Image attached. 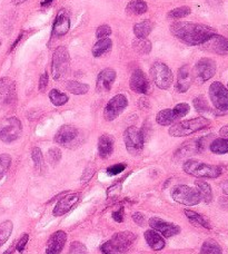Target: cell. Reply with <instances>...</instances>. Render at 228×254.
<instances>
[{"label":"cell","instance_id":"25","mask_svg":"<svg viewBox=\"0 0 228 254\" xmlns=\"http://www.w3.org/2000/svg\"><path fill=\"white\" fill-rule=\"evenodd\" d=\"M114 145H115V140L114 137L108 134H104L98 139V153L99 156L102 158H108L114 152Z\"/></svg>","mask_w":228,"mask_h":254},{"label":"cell","instance_id":"34","mask_svg":"<svg viewBox=\"0 0 228 254\" xmlns=\"http://www.w3.org/2000/svg\"><path fill=\"white\" fill-rule=\"evenodd\" d=\"M200 254H223V250L215 240L208 239L203 243L200 249Z\"/></svg>","mask_w":228,"mask_h":254},{"label":"cell","instance_id":"21","mask_svg":"<svg viewBox=\"0 0 228 254\" xmlns=\"http://www.w3.org/2000/svg\"><path fill=\"white\" fill-rule=\"evenodd\" d=\"M194 76H193V70L188 65L181 66L178 70V74H177V80H176V90L178 93L182 94L186 93L187 90L189 89L193 83Z\"/></svg>","mask_w":228,"mask_h":254},{"label":"cell","instance_id":"47","mask_svg":"<svg viewBox=\"0 0 228 254\" xmlns=\"http://www.w3.org/2000/svg\"><path fill=\"white\" fill-rule=\"evenodd\" d=\"M100 251H102L103 254H119L115 250V249L113 248V246L109 241L105 242L103 246L100 247Z\"/></svg>","mask_w":228,"mask_h":254},{"label":"cell","instance_id":"1","mask_svg":"<svg viewBox=\"0 0 228 254\" xmlns=\"http://www.w3.org/2000/svg\"><path fill=\"white\" fill-rule=\"evenodd\" d=\"M171 34L181 42L189 46H198L202 45L213 35L217 34L216 30L211 26L195 22H175L171 26Z\"/></svg>","mask_w":228,"mask_h":254},{"label":"cell","instance_id":"30","mask_svg":"<svg viewBox=\"0 0 228 254\" xmlns=\"http://www.w3.org/2000/svg\"><path fill=\"white\" fill-rule=\"evenodd\" d=\"M113 47V42L109 38H103L99 39L97 43L94 45L93 47V56L94 57H100L103 56L104 54H106L107 52H109Z\"/></svg>","mask_w":228,"mask_h":254},{"label":"cell","instance_id":"43","mask_svg":"<svg viewBox=\"0 0 228 254\" xmlns=\"http://www.w3.org/2000/svg\"><path fill=\"white\" fill-rule=\"evenodd\" d=\"M31 158H33L34 164L37 169H40L43 165V153L42 149L39 147H34L33 152H31Z\"/></svg>","mask_w":228,"mask_h":254},{"label":"cell","instance_id":"16","mask_svg":"<svg viewBox=\"0 0 228 254\" xmlns=\"http://www.w3.org/2000/svg\"><path fill=\"white\" fill-rule=\"evenodd\" d=\"M202 48L204 51L217 54V55H228V38L215 34L202 44Z\"/></svg>","mask_w":228,"mask_h":254},{"label":"cell","instance_id":"11","mask_svg":"<svg viewBox=\"0 0 228 254\" xmlns=\"http://www.w3.org/2000/svg\"><path fill=\"white\" fill-rule=\"evenodd\" d=\"M127 105H128V101H127V97L124 94H118L116 96H114L107 103V105L104 110L105 120L108 122L116 120L126 110Z\"/></svg>","mask_w":228,"mask_h":254},{"label":"cell","instance_id":"46","mask_svg":"<svg viewBox=\"0 0 228 254\" xmlns=\"http://www.w3.org/2000/svg\"><path fill=\"white\" fill-rule=\"evenodd\" d=\"M28 239H29V235H28V234H24V235H22V237L20 238L19 241H18V242L16 243L15 248H16V250H17L18 252H19V253L24 252L25 248H26V246H27V242H28Z\"/></svg>","mask_w":228,"mask_h":254},{"label":"cell","instance_id":"4","mask_svg":"<svg viewBox=\"0 0 228 254\" xmlns=\"http://www.w3.org/2000/svg\"><path fill=\"white\" fill-rule=\"evenodd\" d=\"M70 57L67 48L60 46L54 52L52 61V76L55 80H62L69 70Z\"/></svg>","mask_w":228,"mask_h":254},{"label":"cell","instance_id":"18","mask_svg":"<svg viewBox=\"0 0 228 254\" xmlns=\"http://www.w3.org/2000/svg\"><path fill=\"white\" fill-rule=\"evenodd\" d=\"M149 225L153 230L165 238H171L180 232V228L178 225L172 224L171 222H166L159 217H152L149 220Z\"/></svg>","mask_w":228,"mask_h":254},{"label":"cell","instance_id":"23","mask_svg":"<svg viewBox=\"0 0 228 254\" xmlns=\"http://www.w3.org/2000/svg\"><path fill=\"white\" fill-rule=\"evenodd\" d=\"M79 201L78 194L76 193H69L63 196L61 199H59L58 203L55 206L53 214L54 216H61L66 213L69 212L72 207H74Z\"/></svg>","mask_w":228,"mask_h":254},{"label":"cell","instance_id":"50","mask_svg":"<svg viewBox=\"0 0 228 254\" xmlns=\"http://www.w3.org/2000/svg\"><path fill=\"white\" fill-rule=\"evenodd\" d=\"M113 219L115 220L117 223H121L124 222V208H119L113 213Z\"/></svg>","mask_w":228,"mask_h":254},{"label":"cell","instance_id":"19","mask_svg":"<svg viewBox=\"0 0 228 254\" xmlns=\"http://www.w3.org/2000/svg\"><path fill=\"white\" fill-rule=\"evenodd\" d=\"M67 241V234L63 231L59 230L54 232L52 237L48 239L47 244H46L45 254H60L63 250Z\"/></svg>","mask_w":228,"mask_h":254},{"label":"cell","instance_id":"52","mask_svg":"<svg viewBox=\"0 0 228 254\" xmlns=\"http://www.w3.org/2000/svg\"><path fill=\"white\" fill-rule=\"evenodd\" d=\"M222 190L225 195H228V180L224 181V182L222 183Z\"/></svg>","mask_w":228,"mask_h":254},{"label":"cell","instance_id":"38","mask_svg":"<svg viewBox=\"0 0 228 254\" xmlns=\"http://www.w3.org/2000/svg\"><path fill=\"white\" fill-rule=\"evenodd\" d=\"M191 12L190 8L188 6H181L178 8H175L167 13V17L171 19H178V18H182L188 16Z\"/></svg>","mask_w":228,"mask_h":254},{"label":"cell","instance_id":"6","mask_svg":"<svg viewBox=\"0 0 228 254\" xmlns=\"http://www.w3.org/2000/svg\"><path fill=\"white\" fill-rule=\"evenodd\" d=\"M150 77L158 88L166 90L171 86L174 76L171 68L166 64L162 62H156L150 67Z\"/></svg>","mask_w":228,"mask_h":254},{"label":"cell","instance_id":"13","mask_svg":"<svg viewBox=\"0 0 228 254\" xmlns=\"http://www.w3.org/2000/svg\"><path fill=\"white\" fill-rule=\"evenodd\" d=\"M16 101V85L9 77L0 78V108L11 106Z\"/></svg>","mask_w":228,"mask_h":254},{"label":"cell","instance_id":"42","mask_svg":"<svg viewBox=\"0 0 228 254\" xmlns=\"http://www.w3.org/2000/svg\"><path fill=\"white\" fill-rule=\"evenodd\" d=\"M68 254H88V251L83 243L75 241L70 244Z\"/></svg>","mask_w":228,"mask_h":254},{"label":"cell","instance_id":"32","mask_svg":"<svg viewBox=\"0 0 228 254\" xmlns=\"http://www.w3.org/2000/svg\"><path fill=\"white\" fill-rule=\"evenodd\" d=\"M209 149L212 153L218 154H227L228 153V138H215L209 144Z\"/></svg>","mask_w":228,"mask_h":254},{"label":"cell","instance_id":"53","mask_svg":"<svg viewBox=\"0 0 228 254\" xmlns=\"http://www.w3.org/2000/svg\"><path fill=\"white\" fill-rule=\"evenodd\" d=\"M54 1V0H43L42 2H40V4H42L43 7H47V6H49L50 3H52Z\"/></svg>","mask_w":228,"mask_h":254},{"label":"cell","instance_id":"26","mask_svg":"<svg viewBox=\"0 0 228 254\" xmlns=\"http://www.w3.org/2000/svg\"><path fill=\"white\" fill-rule=\"evenodd\" d=\"M145 240L148 246L152 248L154 251H161L166 246L164 238L157 232V231H155L153 229L146 231Z\"/></svg>","mask_w":228,"mask_h":254},{"label":"cell","instance_id":"27","mask_svg":"<svg viewBox=\"0 0 228 254\" xmlns=\"http://www.w3.org/2000/svg\"><path fill=\"white\" fill-rule=\"evenodd\" d=\"M185 215L187 216V219L189 220L191 224H194L196 226H200V228H204L207 230L212 229L211 222H209L204 215L199 214V213L190 211V210H185Z\"/></svg>","mask_w":228,"mask_h":254},{"label":"cell","instance_id":"12","mask_svg":"<svg viewBox=\"0 0 228 254\" xmlns=\"http://www.w3.org/2000/svg\"><path fill=\"white\" fill-rule=\"evenodd\" d=\"M216 74V63L211 58H202L195 65L193 76L198 83H205Z\"/></svg>","mask_w":228,"mask_h":254},{"label":"cell","instance_id":"40","mask_svg":"<svg viewBox=\"0 0 228 254\" xmlns=\"http://www.w3.org/2000/svg\"><path fill=\"white\" fill-rule=\"evenodd\" d=\"M47 160L52 165H57L59 161L61 160V152L57 147L50 148L47 152Z\"/></svg>","mask_w":228,"mask_h":254},{"label":"cell","instance_id":"24","mask_svg":"<svg viewBox=\"0 0 228 254\" xmlns=\"http://www.w3.org/2000/svg\"><path fill=\"white\" fill-rule=\"evenodd\" d=\"M70 29V19L65 10L58 12L56 19L54 21L52 36L53 37H62Z\"/></svg>","mask_w":228,"mask_h":254},{"label":"cell","instance_id":"17","mask_svg":"<svg viewBox=\"0 0 228 254\" xmlns=\"http://www.w3.org/2000/svg\"><path fill=\"white\" fill-rule=\"evenodd\" d=\"M129 86L133 92L137 94H144L147 95L152 90V85L148 79L147 75L145 74L143 70L136 69L129 79Z\"/></svg>","mask_w":228,"mask_h":254},{"label":"cell","instance_id":"20","mask_svg":"<svg viewBox=\"0 0 228 254\" xmlns=\"http://www.w3.org/2000/svg\"><path fill=\"white\" fill-rule=\"evenodd\" d=\"M79 131L72 125H62L55 135V142L61 146H69L78 137Z\"/></svg>","mask_w":228,"mask_h":254},{"label":"cell","instance_id":"41","mask_svg":"<svg viewBox=\"0 0 228 254\" xmlns=\"http://www.w3.org/2000/svg\"><path fill=\"white\" fill-rule=\"evenodd\" d=\"M194 106L195 110L199 113H206L209 112V106L206 99L204 96H198L194 99Z\"/></svg>","mask_w":228,"mask_h":254},{"label":"cell","instance_id":"45","mask_svg":"<svg viewBox=\"0 0 228 254\" xmlns=\"http://www.w3.org/2000/svg\"><path fill=\"white\" fill-rule=\"evenodd\" d=\"M126 167H127V165L122 164V163H120V164H115L113 166H109L107 169V174L111 175V176L120 174L121 172L126 169Z\"/></svg>","mask_w":228,"mask_h":254},{"label":"cell","instance_id":"3","mask_svg":"<svg viewBox=\"0 0 228 254\" xmlns=\"http://www.w3.org/2000/svg\"><path fill=\"white\" fill-rule=\"evenodd\" d=\"M209 126H211V121L205 117H196L193 120L182 121L174 124L168 130V133L172 137H185V136L194 134L196 131L207 128Z\"/></svg>","mask_w":228,"mask_h":254},{"label":"cell","instance_id":"36","mask_svg":"<svg viewBox=\"0 0 228 254\" xmlns=\"http://www.w3.org/2000/svg\"><path fill=\"white\" fill-rule=\"evenodd\" d=\"M49 99L50 102L53 103V105L59 107L65 105V104L69 101V97H68L66 94L59 92L58 89H52L49 92Z\"/></svg>","mask_w":228,"mask_h":254},{"label":"cell","instance_id":"28","mask_svg":"<svg viewBox=\"0 0 228 254\" xmlns=\"http://www.w3.org/2000/svg\"><path fill=\"white\" fill-rule=\"evenodd\" d=\"M154 28V24L150 20H143L140 22H137L134 26V34L137 38L139 39H146L148 35L152 33Z\"/></svg>","mask_w":228,"mask_h":254},{"label":"cell","instance_id":"54","mask_svg":"<svg viewBox=\"0 0 228 254\" xmlns=\"http://www.w3.org/2000/svg\"><path fill=\"white\" fill-rule=\"evenodd\" d=\"M11 1L15 4H21V3H24L25 1H27V0H11Z\"/></svg>","mask_w":228,"mask_h":254},{"label":"cell","instance_id":"2","mask_svg":"<svg viewBox=\"0 0 228 254\" xmlns=\"http://www.w3.org/2000/svg\"><path fill=\"white\" fill-rule=\"evenodd\" d=\"M182 170H184L186 174L199 179H217L223 173L221 166L206 164V163L196 160L186 161L184 165H182Z\"/></svg>","mask_w":228,"mask_h":254},{"label":"cell","instance_id":"7","mask_svg":"<svg viewBox=\"0 0 228 254\" xmlns=\"http://www.w3.org/2000/svg\"><path fill=\"white\" fill-rule=\"evenodd\" d=\"M124 142L127 151L131 155H139L144 149L145 136L143 130L135 126H130L124 131Z\"/></svg>","mask_w":228,"mask_h":254},{"label":"cell","instance_id":"9","mask_svg":"<svg viewBox=\"0 0 228 254\" xmlns=\"http://www.w3.org/2000/svg\"><path fill=\"white\" fill-rule=\"evenodd\" d=\"M22 125L17 117H10L2 122L0 125V140L3 143H12L21 136Z\"/></svg>","mask_w":228,"mask_h":254},{"label":"cell","instance_id":"22","mask_svg":"<svg viewBox=\"0 0 228 254\" xmlns=\"http://www.w3.org/2000/svg\"><path fill=\"white\" fill-rule=\"evenodd\" d=\"M116 79V71L111 68L104 69L99 72L96 81V88L98 93H107L112 89L113 84L115 83Z\"/></svg>","mask_w":228,"mask_h":254},{"label":"cell","instance_id":"57","mask_svg":"<svg viewBox=\"0 0 228 254\" xmlns=\"http://www.w3.org/2000/svg\"><path fill=\"white\" fill-rule=\"evenodd\" d=\"M227 89H228V85H227Z\"/></svg>","mask_w":228,"mask_h":254},{"label":"cell","instance_id":"35","mask_svg":"<svg viewBox=\"0 0 228 254\" xmlns=\"http://www.w3.org/2000/svg\"><path fill=\"white\" fill-rule=\"evenodd\" d=\"M12 230L13 223L10 220L3 221L2 223H0V247H2L8 241V239L11 235Z\"/></svg>","mask_w":228,"mask_h":254},{"label":"cell","instance_id":"55","mask_svg":"<svg viewBox=\"0 0 228 254\" xmlns=\"http://www.w3.org/2000/svg\"><path fill=\"white\" fill-rule=\"evenodd\" d=\"M208 2L213 4V6H216V3H220V0H208Z\"/></svg>","mask_w":228,"mask_h":254},{"label":"cell","instance_id":"39","mask_svg":"<svg viewBox=\"0 0 228 254\" xmlns=\"http://www.w3.org/2000/svg\"><path fill=\"white\" fill-rule=\"evenodd\" d=\"M11 164V156L8 154H1L0 155V180H1L9 170Z\"/></svg>","mask_w":228,"mask_h":254},{"label":"cell","instance_id":"58","mask_svg":"<svg viewBox=\"0 0 228 254\" xmlns=\"http://www.w3.org/2000/svg\"><path fill=\"white\" fill-rule=\"evenodd\" d=\"M0 44H1V42H0Z\"/></svg>","mask_w":228,"mask_h":254},{"label":"cell","instance_id":"29","mask_svg":"<svg viewBox=\"0 0 228 254\" xmlns=\"http://www.w3.org/2000/svg\"><path fill=\"white\" fill-rule=\"evenodd\" d=\"M148 10V6L144 0H131L126 7V11L129 15L140 16Z\"/></svg>","mask_w":228,"mask_h":254},{"label":"cell","instance_id":"33","mask_svg":"<svg viewBox=\"0 0 228 254\" xmlns=\"http://www.w3.org/2000/svg\"><path fill=\"white\" fill-rule=\"evenodd\" d=\"M66 89L68 90V92L74 94V95H85L88 93L89 85L79 83V81L69 80V81H67V84H66Z\"/></svg>","mask_w":228,"mask_h":254},{"label":"cell","instance_id":"56","mask_svg":"<svg viewBox=\"0 0 228 254\" xmlns=\"http://www.w3.org/2000/svg\"><path fill=\"white\" fill-rule=\"evenodd\" d=\"M12 253H13V248H10V249H8V250L3 254H12Z\"/></svg>","mask_w":228,"mask_h":254},{"label":"cell","instance_id":"14","mask_svg":"<svg viewBox=\"0 0 228 254\" xmlns=\"http://www.w3.org/2000/svg\"><path fill=\"white\" fill-rule=\"evenodd\" d=\"M212 137H213L212 135H208V136H204V137H199L195 140H190V142L182 144L181 146L177 149L175 155H177L178 157H186V156L193 155V154L202 153L204 149L206 148L209 139Z\"/></svg>","mask_w":228,"mask_h":254},{"label":"cell","instance_id":"37","mask_svg":"<svg viewBox=\"0 0 228 254\" xmlns=\"http://www.w3.org/2000/svg\"><path fill=\"white\" fill-rule=\"evenodd\" d=\"M133 47L135 49V52L141 54V55H146V54H149L152 52V43L147 39L137 38L136 40H134Z\"/></svg>","mask_w":228,"mask_h":254},{"label":"cell","instance_id":"48","mask_svg":"<svg viewBox=\"0 0 228 254\" xmlns=\"http://www.w3.org/2000/svg\"><path fill=\"white\" fill-rule=\"evenodd\" d=\"M47 85H48V74L47 72H44V74L40 76V79H39V92H45Z\"/></svg>","mask_w":228,"mask_h":254},{"label":"cell","instance_id":"51","mask_svg":"<svg viewBox=\"0 0 228 254\" xmlns=\"http://www.w3.org/2000/svg\"><path fill=\"white\" fill-rule=\"evenodd\" d=\"M220 134L223 136V137H228V125L222 127L220 129Z\"/></svg>","mask_w":228,"mask_h":254},{"label":"cell","instance_id":"49","mask_svg":"<svg viewBox=\"0 0 228 254\" xmlns=\"http://www.w3.org/2000/svg\"><path fill=\"white\" fill-rule=\"evenodd\" d=\"M133 221L135 222V223L137 224V225H139V226H143V225H145V223H146V220H145V216L141 214L140 212H136V213H134L133 214Z\"/></svg>","mask_w":228,"mask_h":254},{"label":"cell","instance_id":"5","mask_svg":"<svg viewBox=\"0 0 228 254\" xmlns=\"http://www.w3.org/2000/svg\"><path fill=\"white\" fill-rule=\"evenodd\" d=\"M171 197L175 202L186 206H194L202 202V197L197 189L190 188L188 185L179 184L172 188Z\"/></svg>","mask_w":228,"mask_h":254},{"label":"cell","instance_id":"8","mask_svg":"<svg viewBox=\"0 0 228 254\" xmlns=\"http://www.w3.org/2000/svg\"><path fill=\"white\" fill-rule=\"evenodd\" d=\"M189 110L190 107L187 103L177 104L171 110L168 108V110H163L159 112L156 116V122L162 126H170L188 114Z\"/></svg>","mask_w":228,"mask_h":254},{"label":"cell","instance_id":"10","mask_svg":"<svg viewBox=\"0 0 228 254\" xmlns=\"http://www.w3.org/2000/svg\"><path fill=\"white\" fill-rule=\"evenodd\" d=\"M209 97L217 111L228 112V89L220 81H214L209 86Z\"/></svg>","mask_w":228,"mask_h":254},{"label":"cell","instance_id":"15","mask_svg":"<svg viewBox=\"0 0 228 254\" xmlns=\"http://www.w3.org/2000/svg\"><path fill=\"white\" fill-rule=\"evenodd\" d=\"M136 241V234L130 231H124V232H118L113 235V238L109 240V242L115 250L121 254L126 253L129 249L133 247Z\"/></svg>","mask_w":228,"mask_h":254},{"label":"cell","instance_id":"44","mask_svg":"<svg viewBox=\"0 0 228 254\" xmlns=\"http://www.w3.org/2000/svg\"><path fill=\"white\" fill-rule=\"evenodd\" d=\"M109 35H112V28L108 25L99 26L97 30H96V37H97L98 39L108 38Z\"/></svg>","mask_w":228,"mask_h":254},{"label":"cell","instance_id":"31","mask_svg":"<svg viewBox=\"0 0 228 254\" xmlns=\"http://www.w3.org/2000/svg\"><path fill=\"white\" fill-rule=\"evenodd\" d=\"M196 188L200 194V197H202V201L205 203H211L213 201V190L211 185L208 183L204 182V181H196L195 182Z\"/></svg>","mask_w":228,"mask_h":254}]
</instances>
